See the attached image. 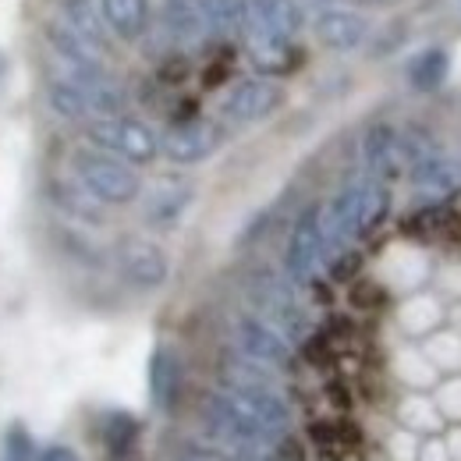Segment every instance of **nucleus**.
Segmentation results:
<instances>
[{
  "label": "nucleus",
  "instance_id": "obj_1",
  "mask_svg": "<svg viewBox=\"0 0 461 461\" xmlns=\"http://www.w3.org/2000/svg\"><path fill=\"white\" fill-rule=\"evenodd\" d=\"M391 213V192L387 181L362 177L345 185L323 210V241H327V259L348 252L351 241L373 234Z\"/></svg>",
  "mask_w": 461,
  "mask_h": 461
},
{
  "label": "nucleus",
  "instance_id": "obj_2",
  "mask_svg": "<svg viewBox=\"0 0 461 461\" xmlns=\"http://www.w3.org/2000/svg\"><path fill=\"white\" fill-rule=\"evenodd\" d=\"M298 285H291L288 277H277V274H256L249 285H245V298L249 305L256 309L259 320H267L274 330H281L291 345L305 341L312 334V316L305 309V302L298 298Z\"/></svg>",
  "mask_w": 461,
  "mask_h": 461
},
{
  "label": "nucleus",
  "instance_id": "obj_3",
  "mask_svg": "<svg viewBox=\"0 0 461 461\" xmlns=\"http://www.w3.org/2000/svg\"><path fill=\"white\" fill-rule=\"evenodd\" d=\"M71 171L82 188H89L104 206H128L142 195V177L121 157H111L96 146H82L71 157Z\"/></svg>",
  "mask_w": 461,
  "mask_h": 461
},
{
  "label": "nucleus",
  "instance_id": "obj_4",
  "mask_svg": "<svg viewBox=\"0 0 461 461\" xmlns=\"http://www.w3.org/2000/svg\"><path fill=\"white\" fill-rule=\"evenodd\" d=\"M86 142L128 160L131 167H146L160 157V135L139 121V117L117 114V117H93L86 121Z\"/></svg>",
  "mask_w": 461,
  "mask_h": 461
},
{
  "label": "nucleus",
  "instance_id": "obj_5",
  "mask_svg": "<svg viewBox=\"0 0 461 461\" xmlns=\"http://www.w3.org/2000/svg\"><path fill=\"white\" fill-rule=\"evenodd\" d=\"M203 419H206V429L217 440H224L228 447H238V451H263V447L277 444V437L270 429H263L245 408L230 402L228 391H217V394L206 398Z\"/></svg>",
  "mask_w": 461,
  "mask_h": 461
},
{
  "label": "nucleus",
  "instance_id": "obj_6",
  "mask_svg": "<svg viewBox=\"0 0 461 461\" xmlns=\"http://www.w3.org/2000/svg\"><path fill=\"white\" fill-rule=\"evenodd\" d=\"M327 263V241H323V210L309 206L294 228H291L288 249H285V277L291 285H309L320 267Z\"/></svg>",
  "mask_w": 461,
  "mask_h": 461
},
{
  "label": "nucleus",
  "instance_id": "obj_7",
  "mask_svg": "<svg viewBox=\"0 0 461 461\" xmlns=\"http://www.w3.org/2000/svg\"><path fill=\"white\" fill-rule=\"evenodd\" d=\"M309 29L316 36V43L323 50H334V54H355L369 43V32H373V22L351 7V4H330L316 14H309Z\"/></svg>",
  "mask_w": 461,
  "mask_h": 461
},
{
  "label": "nucleus",
  "instance_id": "obj_8",
  "mask_svg": "<svg viewBox=\"0 0 461 461\" xmlns=\"http://www.w3.org/2000/svg\"><path fill=\"white\" fill-rule=\"evenodd\" d=\"M281 100H285V89H281L274 78L252 75V78L234 82L228 93H224V100H221V117H224L228 124H238V128L259 124V121H267V117L281 107Z\"/></svg>",
  "mask_w": 461,
  "mask_h": 461
},
{
  "label": "nucleus",
  "instance_id": "obj_9",
  "mask_svg": "<svg viewBox=\"0 0 461 461\" xmlns=\"http://www.w3.org/2000/svg\"><path fill=\"white\" fill-rule=\"evenodd\" d=\"M221 146H224L221 124H217V121H203V117L181 121V124H174V128H167V131L160 135V153H164L171 164H177V167L203 164V160H210Z\"/></svg>",
  "mask_w": 461,
  "mask_h": 461
},
{
  "label": "nucleus",
  "instance_id": "obj_10",
  "mask_svg": "<svg viewBox=\"0 0 461 461\" xmlns=\"http://www.w3.org/2000/svg\"><path fill=\"white\" fill-rule=\"evenodd\" d=\"M234 345L241 355H249V358H256V362H263L277 373L294 366V345L281 330H274L267 320H259L256 312L252 316L245 312V316L234 320Z\"/></svg>",
  "mask_w": 461,
  "mask_h": 461
},
{
  "label": "nucleus",
  "instance_id": "obj_11",
  "mask_svg": "<svg viewBox=\"0 0 461 461\" xmlns=\"http://www.w3.org/2000/svg\"><path fill=\"white\" fill-rule=\"evenodd\" d=\"M117 267H121V277L131 285V288L153 291L164 288L167 277H171V259L167 252L149 241V238H128L121 241L117 249Z\"/></svg>",
  "mask_w": 461,
  "mask_h": 461
},
{
  "label": "nucleus",
  "instance_id": "obj_12",
  "mask_svg": "<svg viewBox=\"0 0 461 461\" xmlns=\"http://www.w3.org/2000/svg\"><path fill=\"white\" fill-rule=\"evenodd\" d=\"M362 160H366V171L376 181H391L398 177L404 167L402 160V131L387 121H376L366 128L362 135Z\"/></svg>",
  "mask_w": 461,
  "mask_h": 461
},
{
  "label": "nucleus",
  "instance_id": "obj_13",
  "mask_svg": "<svg viewBox=\"0 0 461 461\" xmlns=\"http://www.w3.org/2000/svg\"><path fill=\"white\" fill-rule=\"evenodd\" d=\"M408 174H411V185H415L419 192H426L429 199H451V195L461 188L458 160L444 157L440 149L419 157V160L408 167Z\"/></svg>",
  "mask_w": 461,
  "mask_h": 461
},
{
  "label": "nucleus",
  "instance_id": "obj_14",
  "mask_svg": "<svg viewBox=\"0 0 461 461\" xmlns=\"http://www.w3.org/2000/svg\"><path fill=\"white\" fill-rule=\"evenodd\" d=\"M100 14L121 43H139L153 29V4L149 0H96Z\"/></svg>",
  "mask_w": 461,
  "mask_h": 461
},
{
  "label": "nucleus",
  "instance_id": "obj_15",
  "mask_svg": "<svg viewBox=\"0 0 461 461\" xmlns=\"http://www.w3.org/2000/svg\"><path fill=\"white\" fill-rule=\"evenodd\" d=\"M249 14L285 40H298L309 25V11L302 7V0H249Z\"/></svg>",
  "mask_w": 461,
  "mask_h": 461
},
{
  "label": "nucleus",
  "instance_id": "obj_16",
  "mask_svg": "<svg viewBox=\"0 0 461 461\" xmlns=\"http://www.w3.org/2000/svg\"><path fill=\"white\" fill-rule=\"evenodd\" d=\"M43 36H47L50 50L64 60V68H104V50L89 47V43H86L71 25H64V22H60L58 14H50V18H47Z\"/></svg>",
  "mask_w": 461,
  "mask_h": 461
},
{
  "label": "nucleus",
  "instance_id": "obj_17",
  "mask_svg": "<svg viewBox=\"0 0 461 461\" xmlns=\"http://www.w3.org/2000/svg\"><path fill=\"white\" fill-rule=\"evenodd\" d=\"M160 25L174 47H195L206 40L199 0H160Z\"/></svg>",
  "mask_w": 461,
  "mask_h": 461
},
{
  "label": "nucleus",
  "instance_id": "obj_18",
  "mask_svg": "<svg viewBox=\"0 0 461 461\" xmlns=\"http://www.w3.org/2000/svg\"><path fill=\"white\" fill-rule=\"evenodd\" d=\"M181 394V362L174 348L157 345L149 355V398L160 411H171Z\"/></svg>",
  "mask_w": 461,
  "mask_h": 461
},
{
  "label": "nucleus",
  "instance_id": "obj_19",
  "mask_svg": "<svg viewBox=\"0 0 461 461\" xmlns=\"http://www.w3.org/2000/svg\"><path fill=\"white\" fill-rule=\"evenodd\" d=\"M192 199H195L192 185H181V181H160V185L149 192V199H146V221H149V224H157V228H174V224L188 213Z\"/></svg>",
  "mask_w": 461,
  "mask_h": 461
},
{
  "label": "nucleus",
  "instance_id": "obj_20",
  "mask_svg": "<svg viewBox=\"0 0 461 461\" xmlns=\"http://www.w3.org/2000/svg\"><path fill=\"white\" fill-rule=\"evenodd\" d=\"M54 14H58L64 25H71L89 47L107 50V36H111V29H107V22H104L96 0H58V11H54Z\"/></svg>",
  "mask_w": 461,
  "mask_h": 461
},
{
  "label": "nucleus",
  "instance_id": "obj_21",
  "mask_svg": "<svg viewBox=\"0 0 461 461\" xmlns=\"http://www.w3.org/2000/svg\"><path fill=\"white\" fill-rule=\"evenodd\" d=\"M50 199L64 217H71L78 224H89V228L104 224V203L78 181H50Z\"/></svg>",
  "mask_w": 461,
  "mask_h": 461
},
{
  "label": "nucleus",
  "instance_id": "obj_22",
  "mask_svg": "<svg viewBox=\"0 0 461 461\" xmlns=\"http://www.w3.org/2000/svg\"><path fill=\"white\" fill-rule=\"evenodd\" d=\"M199 14L206 25V36L241 40L249 25V0H199Z\"/></svg>",
  "mask_w": 461,
  "mask_h": 461
},
{
  "label": "nucleus",
  "instance_id": "obj_23",
  "mask_svg": "<svg viewBox=\"0 0 461 461\" xmlns=\"http://www.w3.org/2000/svg\"><path fill=\"white\" fill-rule=\"evenodd\" d=\"M451 75V54L444 47H426L404 64V78L415 93H437Z\"/></svg>",
  "mask_w": 461,
  "mask_h": 461
},
{
  "label": "nucleus",
  "instance_id": "obj_24",
  "mask_svg": "<svg viewBox=\"0 0 461 461\" xmlns=\"http://www.w3.org/2000/svg\"><path fill=\"white\" fill-rule=\"evenodd\" d=\"M47 104H50V111L60 117H68V121H89V104H86V96H82V89L68 78V75H58V78H50L47 82Z\"/></svg>",
  "mask_w": 461,
  "mask_h": 461
},
{
  "label": "nucleus",
  "instance_id": "obj_25",
  "mask_svg": "<svg viewBox=\"0 0 461 461\" xmlns=\"http://www.w3.org/2000/svg\"><path fill=\"white\" fill-rule=\"evenodd\" d=\"M104 437H107L111 455L121 458V455H128V451H131V444H135V437H139V422H135L131 415H111V422H107Z\"/></svg>",
  "mask_w": 461,
  "mask_h": 461
},
{
  "label": "nucleus",
  "instance_id": "obj_26",
  "mask_svg": "<svg viewBox=\"0 0 461 461\" xmlns=\"http://www.w3.org/2000/svg\"><path fill=\"white\" fill-rule=\"evenodd\" d=\"M4 461H36V447H32V437L25 426H7L4 433Z\"/></svg>",
  "mask_w": 461,
  "mask_h": 461
},
{
  "label": "nucleus",
  "instance_id": "obj_27",
  "mask_svg": "<svg viewBox=\"0 0 461 461\" xmlns=\"http://www.w3.org/2000/svg\"><path fill=\"white\" fill-rule=\"evenodd\" d=\"M404 40H408V22H402V18L394 22V32H391V25L380 29V32H369V43H380V47H373V58H387V54H394Z\"/></svg>",
  "mask_w": 461,
  "mask_h": 461
},
{
  "label": "nucleus",
  "instance_id": "obj_28",
  "mask_svg": "<svg viewBox=\"0 0 461 461\" xmlns=\"http://www.w3.org/2000/svg\"><path fill=\"white\" fill-rule=\"evenodd\" d=\"M402 415L408 426H419V429H437V426H440V415H437L426 402H415V398L404 404Z\"/></svg>",
  "mask_w": 461,
  "mask_h": 461
},
{
  "label": "nucleus",
  "instance_id": "obj_29",
  "mask_svg": "<svg viewBox=\"0 0 461 461\" xmlns=\"http://www.w3.org/2000/svg\"><path fill=\"white\" fill-rule=\"evenodd\" d=\"M440 408H444V415H447V419H461V380H455V384H447V387H444Z\"/></svg>",
  "mask_w": 461,
  "mask_h": 461
},
{
  "label": "nucleus",
  "instance_id": "obj_30",
  "mask_svg": "<svg viewBox=\"0 0 461 461\" xmlns=\"http://www.w3.org/2000/svg\"><path fill=\"white\" fill-rule=\"evenodd\" d=\"M391 447H394V458H398V461H415V458H419V455H415V447H419V444H415L411 437H394V440H391Z\"/></svg>",
  "mask_w": 461,
  "mask_h": 461
},
{
  "label": "nucleus",
  "instance_id": "obj_31",
  "mask_svg": "<svg viewBox=\"0 0 461 461\" xmlns=\"http://www.w3.org/2000/svg\"><path fill=\"white\" fill-rule=\"evenodd\" d=\"M415 461H451V451H447V444L433 440V444H426V447L419 451V458Z\"/></svg>",
  "mask_w": 461,
  "mask_h": 461
},
{
  "label": "nucleus",
  "instance_id": "obj_32",
  "mask_svg": "<svg viewBox=\"0 0 461 461\" xmlns=\"http://www.w3.org/2000/svg\"><path fill=\"white\" fill-rule=\"evenodd\" d=\"M351 7H358V11H391V7H398L404 0H348Z\"/></svg>",
  "mask_w": 461,
  "mask_h": 461
},
{
  "label": "nucleus",
  "instance_id": "obj_33",
  "mask_svg": "<svg viewBox=\"0 0 461 461\" xmlns=\"http://www.w3.org/2000/svg\"><path fill=\"white\" fill-rule=\"evenodd\" d=\"M40 461H78V455L71 451V447H64V444H54V447H47Z\"/></svg>",
  "mask_w": 461,
  "mask_h": 461
},
{
  "label": "nucleus",
  "instance_id": "obj_34",
  "mask_svg": "<svg viewBox=\"0 0 461 461\" xmlns=\"http://www.w3.org/2000/svg\"><path fill=\"white\" fill-rule=\"evenodd\" d=\"M185 461H230V458H224L221 451H203V447H199V451H192Z\"/></svg>",
  "mask_w": 461,
  "mask_h": 461
},
{
  "label": "nucleus",
  "instance_id": "obj_35",
  "mask_svg": "<svg viewBox=\"0 0 461 461\" xmlns=\"http://www.w3.org/2000/svg\"><path fill=\"white\" fill-rule=\"evenodd\" d=\"M330 4H338V0H302V7H305L309 14H316V11H323V7H330Z\"/></svg>",
  "mask_w": 461,
  "mask_h": 461
},
{
  "label": "nucleus",
  "instance_id": "obj_36",
  "mask_svg": "<svg viewBox=\"0 0 461 461\" xmlns=\"http://www.w3.org/2000/svg\"><path fill=\"white\" fill-rule=\"evenodd\" d=\"M447 451H451V458L461 461V429H458V433H451V444H447Z\"/></svg>",
  "mask_w": 461,
  "mask_h": 461
},
{
  "label": "nucleus",
  "instance_id": "obj_37",
  "mask_svg": "<svg viewBox=\"0 0 461 461\" xmlns=\"http://www.w3.org/2000/svg\"><path fill=\"white\" fill-rule=\"evenodd\" d=\"M458 171H461V157H458Z\"/></svg>",
  "mask_w": 461,
  "mask_h": 461
}]
</instances>
